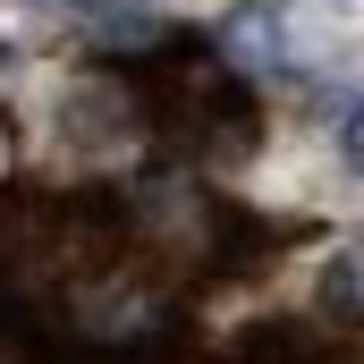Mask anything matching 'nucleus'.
Segmentation results:
<instances>
[{
  "label": "nucleus",
  "instance_id": "1",
  "mask_svg": "<svg viewBox=\"0 0 364 364\" xmlns=\"http://www.w3.org/2000/svg\"><path fill=\"white\" fill-rule=\"evenodd\" d=\"M322 305L331 314H364V246H339L322 263Z\"/></svg>",
  "mask_w": 364,
  "mask_h": 364
},
{
  "label": "nucleus",
  "instance_id": "2",
  "mask_svg": "<svg viewBox=\"0 0 364 364\" xmlns=\"http://www.w3.org/2000/svg\"><path fill=\"white\" fill-rule=\"evenodd\" d=\"M348 170H356V178H364V102H356V110H348Z\"/></svg>",
  "mask_w": 364,
  "mask_h": 364
}]
</instances>
